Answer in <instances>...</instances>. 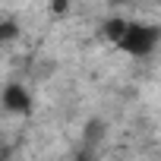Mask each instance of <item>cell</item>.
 Segmentation results:
<instances>
[{
	"label": "cell",
	"mask_w": 161,
	"mask_h": 161,
	"mask_svg": "<svg viewBox=\"0 0 161 161\" xmlns=\"http://www.w3.org/2000/svg\"><path fill=\"white\" fill-rule=\"evenodd\" d=\"M155 41H158V29L142 25V22H130V29H126L120 47H123L126 54H133V57H142V54H148V51L155 47Z\"/></svg>",
	"instance_id": "6da1fadb"
},
{
	"label": "cell",
	"mask_w": 161,
	"mask_h": 161,
	"mask_svg": "<svg viewBox=\"0 0 161 161\" xmlns=\"http://www.w3.org/2000/svg\"><path fill=\"white\" fill-rule=\"evenodd\" d=\"M3 108H7L10 114H29L32 98H29V92H25L22 86H7V92H3Z\"/></svg>",
	"instance_id": "7a4b0ae2"
}]
</instances>
